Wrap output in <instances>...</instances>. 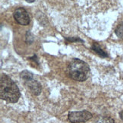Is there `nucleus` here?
<instances>
[{
	"label": "nucleus",
	"instance_id": "nucleus-1",
	"mask_svg": "<svg viewBox=\"0 0 123 123\" xmlns=\"http://www.w3.org/2000/svg\"><path fill=\"white\" fill-rule=\"evenodd\" d=\"M21 97L17 84L6 74L2 73L0 78V97L8 103H16Z\"/></svg>",
	"mask_w": 123,
	"mask_h": 123
},
{
	"label": "nucleus",
	"instance_id": "nucleus-2",
	"mask_svg": "<svg viewBox=\"0 0 123 123\" xmlns=\"http://www.w3.org/2000/svg\"><path fill=\"white\" fill-rule=\"evenodd\" d=\"M90 67L85 62L78 59H72L68 65L67 73L68 76L77 81H84L87 79Z\"/></svg>",
	"mask_w": 123,
	"mask_h": 123
},
{
	"label": "nucleus",
	"instance_id": "nucleus-3",
	"mask_svg": "<svg viewBox=\"0 0 123 123\" xmlns=\"http://www.w3.org/2000/svg\"><path fill=\"white\" fill-rule=\"evenodd\" d=\"M93 115L87 110L70 112L68 113V120L72 123H81L86 122L87 121L92 119Z\"/></svg>",
	"mask_w": 123,
	"mask_h": 123
},
{
	"label": "nucleus",
	"instance_id": "nucleus-4",
	"mask_svg": "<svg viewBox=\"0 0 123 123\" xmlns=\"http://www.w3.org/2000/svg\"><path fill=\"white\" fill-rule=\"evenodd\" d=\"M14 18L21 25L26 26L30 23V16L24 8H18L14 12Z\"/></svg>",
	"mask_w": 123,
	"mask_h": 123
},
{
	"label": "nucleus",
	"instance_id": "nucleus-5",
	"mask_svg": "<svg viewBox=\"0 0 123 123\" xmlns=\"http://www.w3.org/2000/svg\"><path fill=\"white\" fill-rule=\"evenodd\" d=\"M25 85L28 87L29 91L32 94H34L35 96H38L40 94L41 91H42V87H41V84L38 82L35 81V80H31V81H25Z\"/></svg>",
	"mask_w": 123,
	"mask_h": 123
},
{
	"label": "nucleus",
	"instance_id": "nucleus-6",
	"mask_svg": "<svg viewBox=\"0 0 123 123\" xmlns=\"http://www.w3.org/2000/svg\"><path fill=\"white\" fill-rule=\"evenodd\" d=\"M91 49H92L94 52H95V53H96L97 54H98L100 56H101V57L106 58V57H107V56H108V54H107L103 49H102V48L100 47V46L99 45L98 43H94L92 45Z\"/></svg>",
	"mask_w": 123,
	"mask_h": 123
},
{
	"label": "nucleus",
	"instance_id": "nucleus-7",
	"mask_svg": "<svg viewBox=\"0 0 123 123\" xmlns=\"http://www.w3.org/2000/svg\"><path fill=\"white\" fill-rule=\"evenodd\" d=\"M20 78L24 80L25 81H31V80H33L34 79V75L33 74L30 72H28L27 70H25L23 71V72H21L20 74Z\"/></svg>",
	"mask_w": 123,
	"mask_h": 123
},
{
	"label": "nucleus",
	"instance_id": "nucleus-8",
	"mask_svg": "<svg viewBox=\"0 0 123 123\" xmlns=\"http://www.w3.org/2000/svg\"><path fill=\"white\" fill-rule=\"evenodd\" d=\"M95 123H116L115 120L110 116H100L95 122Z\"/></svg>",
	"mask_w": 123,
	"mask_h": 123
},
{
	"label": "nucleus",
	"instance_id": "nucleus-9",
	"mask_svg": "<svg viewBox=\"0 0 123 123\" xmlns=\"http://www.w3.org/2000/svg\"><path fill=\"white\" fill-rule=\"evenodd\" d=\"M115 33L117 37H119V38L123 39V22L120 23L118 25L115 30Z\"/></svg>",
	"mask_w": 123,
	"mask_h": 123
},
{
	"label": "nucleus",
	"instance_id": "nucleus-10",
	"mask_svg": "<svg viewBox=\"0 0 123 123\" xmlns=\"http://www.w3.org/2000/svg\"><path fill=\"white\" fill-rule=\"evenodd\" d=\"M119 116H120V118H121V119L123 121V110L121 111V112H119Z\"/></svg>",
	"mask_w": 123,
	"mask_h": 123
},
{
	"label": "nucleus",
	"instance_id": "nucleus-11",
	"mask_svg": "<svg viewBox=\"0 0 123 123\" xmlns=\"http://www.w3.org/2000/svg\"><path fill=\"white\" fill-rule=\"evenodd\" d=\"M25 1H27V2H30V3H31V2H34L35 0H25Z\"/></svg>",
	"mask_w": 123,
	"mask_h": 123
},
{
	"label": "nucleus",
	"instance_id": "nucleus-12",
	"mask_svg": "<svg viewBox=\"0 0 123 123\" xmlns=\"http://www.w3.org/2000/svg\"><path fill=\"white\" fill-rule=\"evenodd\" d=\"M122 78H123V76H122Z\"/></svg>",
	"mask_w": 123,
	"mask_h": 123
}]
</instances>
